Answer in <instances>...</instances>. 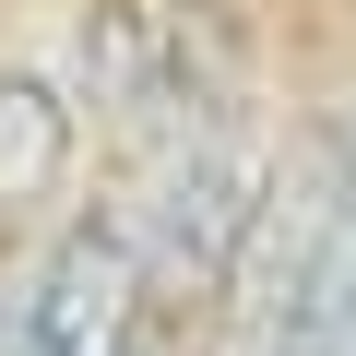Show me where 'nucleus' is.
<instances>
[{
  "instance_id": "obj_3",
  "label": "nucleus",
  "mask_w": 356,
  "mask_h": 356,
  "mask_svg": "<svg viewBox=\"0 0 356 356\" xmlns=\"http://www.w3.org/2000/svg\"><path fill=\"white\" fill-rule=\"evenodd\" d=\"M332 178H321V238H309V273L285 297V321L261 332V356H356V107L321 131Z\"/></svg>"
},
{
  "instance_id": "obj_6",
  "label": "nucleus",
  "mask_w": 356,
  "mask_h": 356,
  "mask_svg": "<svg viewBox=\"0 0 356 356\" xmlns=\"http://www.w3.org/2000/svg\"><path fill=\"white\" fill-rule=\"evenodd\" d=\"M131 356H178V344H154V332H143V344H131Z\"/></svg>"
},
{
  "instance_id": "obj_1",
  "label": "nucleus",
  "mask_w": 356,
  "mask_h": 356,
  "mask_svg": "<svg viewBox=\"0 0 356 356\" xmlns=\"http://www.w3.org/2000/svg\"><path fill=\"white\" fill-rule=\"evenodd\" d=\"M143 344V250L119 214H83L24 273V356H131Z\"/></svg>"
},
{
  "instance_id": "obj_5",
  "label": "nucleus",
  "mask_w": 356,
  "mask_h": 356,
  "mask_svg": "<svg viewBox=\"0 0 356 356\" xmlns=\"http://www.w3.org/2000/svg\"><path fill=\"white\" fill-rule=\"evenodd\" d=\"M0 356H24V273L0 285Z\"/></svg>"
},
{
  "instance_id": "obj_2",
  "label": "nucleus",
  "mask_w": 356,
  "mask_h": 356,
  "mask_svg": "<svg viewBox=\"0 0 356 356\" xmlns=\"http://www.w3.org/2000/svg\"><path fill=\"white\" fill-rule=\"evenodd\" d=\"M250 178H238V154L202 131V143H166L154 166H143V191H131V250H143V273H226L238 261V238H250Z\"/></svg>"
},
{
  "instance_id": "obj_4",
  "label": "nucleus",
  "mask_w": 356,
  "mask_h": 356,
  "mask_svg": "<svg viewBox=\"0 0 356 356\" xmlns=\"http://www.w3.org/2000/svg\"><path fill=\"white\" fill-rule=\"evenodd\" d=\"M72 166V107L36 72H0V202H48Z\"/></svg>"
}]
</instances>
